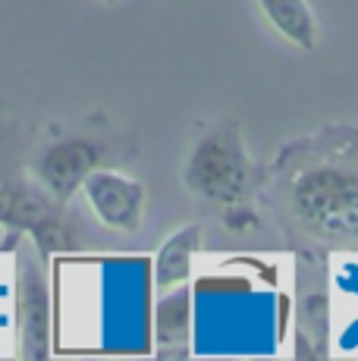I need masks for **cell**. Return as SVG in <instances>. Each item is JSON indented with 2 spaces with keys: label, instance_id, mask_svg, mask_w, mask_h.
Instances as JSON below:
<instances>
[{
  "label": "cell",
  "instance_id": "obj_1",
  "mask_svg": "<svg viewBox=\"0 0 358 361\" xmlns=\"http://www.w3.org/2000/svg\"><path fill=\"white\" fill-rule=\"evenodd\" d=\"M261 198L292 235L358 248V126L327 123L283 145L264 170Z\"/></svg>",
  "mask_w": 358,
  "mask_h": 361
},
{
  "label": "cell",
  "instance_id": "obj_2",
  "mask_svg": "<svg viewBox=\"0 0 358 361\" xmlns=\"http://www.w3.org/2000/svg\"><path fill=\"white\" fill-rule=\"evenodd\" d=\"M183 179L192 195L214 207L230 230L252 233L261 226L252 195L261 189L264 166L252 164L236 120L217 123L198 138Z\"/></svg>",
  "mask_w": 358,
  "mask_h": 361
},
{
  "label": "cell",
  "instance_id": "obj_3",
  "mask_svg": "<svg viewBox=\"0 0 358 361\" xmlns=\"http://www.w3.org/2000/svg\"><path fill=\"white\" fill-rule=\"evenodd\" d=\"M16 327L19 355L32 361L51 355V293L29 245L16 255Z\"/></svg>",
  "mask_w": 358,
  "mask_h": 361
},
{
  "label": "cell",
  "instance_id": "obj_4",
  "mask_svg": "<svg viewBox=\"0 0 358 361\" xmlns=\"http://www.w3.org/2000/svg\"><path fill=\"white\" fill-rule=\"evenodd\" d=\"M82 192L88 198V207L94 217L110 230L135 233L142 226L144 214V189L139 179H129L116 170H101L94 166L82 183Z\"/></svg>",
  "mask_w": 358,
  "mask_h": 361
},
{
  "label": "cell",
  "instance_id": "obj_5",
  "mask_svg": "<svg viewBox=\"0 0 358 361\" xmlns=\"http://www.w3.org/2000/svg\"><path fill=\"white\" fill-rule=\"evenodd\" d=\"M94 166H98V148L85 138H66V142H54L38 157L35 170L41 185L57 201H66L75 189H82Z\"/></svg>",
  "mask_w": 358,
  "mask_h": 361
},
{
  "label": "cell",
  "instance_id": "obj_6",
  "mask_svg": "<svg viewBox=\"0 0 358 361\" xmlns=\"http://www.w3.org/2000/svg\"><path fill=\"white\" fill-rule=\"evenodd\" d=\"M154 336L161 355H189L192 336V286L179 283L154 305Z\"/></svg>",
  "mask_w": 358,
  "mask_h": 361
},
{
  "label": "cell",
  "instance_id": "obj_7",
  "mask_svg": "<svg viewBox=\"0 0 358 361\" xmlns=\"http://www.w3.org/2000/svg\"><path fill=\"white\" fill-rule=\"evenodd\" d=\"M202 245V226L189 224L183 230H176L167 242L161 245L154 258V283L157 289H173L179 283L189 280V270H192V255L198 252Z\"/></svg>",
  "mask_w": 358,
  "mask_h": 361
},
{
  "label": "cell",
  "instance_id": "obj_8",
  "mask_svg": "<svg viewBox=\"0 0 358 361\" xmlns=\"http://www.w3.org/2000/svg\"><path fill=\"white\" fill-rule=\"evenodd\" d=\"M264 16L271 19V25L283 35L286 41H292L302 51H314L318 44V23L314 13L305 0H258Z\"/></svg>",
  "mask_w": 358,
  "mask_h": 361
},
{
  "label": "cell",
  "instance_id": "obj_9",
  "mask_svg": "<svg viewBox=\"0 0 358 361\" xmlns=\"http://www.w3.org/2000/svg\"><path fill=\"white\" fill-rule=\"evenodd\" d=\"M299 336L308 330L311 324V336L327 339V295H323V276L318 270V280L308 283L305 274L299 270ZM308 336V339H311Z\"/></svg>",
  "mask_w": 358,
  "mask_h": 361
},
{
  "label": "cell",
  "instance_id": "obj_10",
  "mask_svg": "<svg viewBox=\"0 0 358 361\" xmlns=\"http://www.w3.org/2000/svg\"><path fill=\"white\" fill-rule=\"evenodd\" d=\"M104 4H116V0H104Z\"/></svg>",
  "mask_w": 358,
  "mask_h": 361
}]
</instances>
